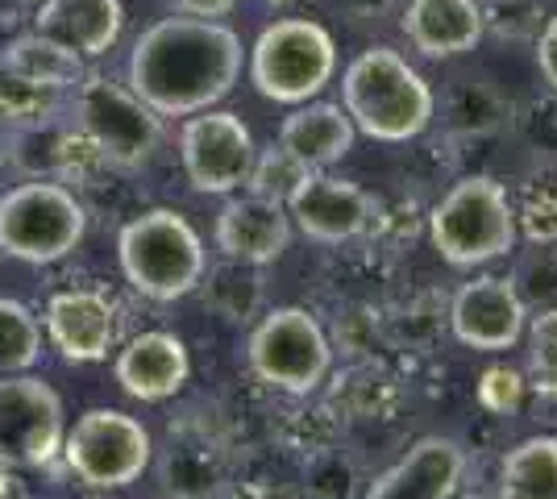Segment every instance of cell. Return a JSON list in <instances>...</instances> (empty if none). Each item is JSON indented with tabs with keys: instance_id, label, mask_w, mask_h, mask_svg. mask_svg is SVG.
Here are the masks:
<instances>
[{
	"instance_id": "cell-8",
	"label": "cell",
	"mask_w": 557,
	"mask_h": 499,
	"mask_svg": "<svg viewBox=\"0 0 557 499\" xmlns=\"http://www.w3.org/2000/svg\"><path fill=\"white\" fill-rule=\"evenodd\" d=\"M59 458L67 462V471L84 487L121 491V487H134L146 475V466L154 458V441H150V428L141 425L138 416H129L121 408H88L63 433Z\"/></svg>"
},
{
	"instance_id": "cell-24",
	"label": "cell",
	"mask_w": 557,
	"mask_h": 499,
	"mask_svg": "<svg viewBox=\"0 0 557 499\" xmlns=\"http://www.w3.org/2000/svg\"><path fill=\"white\" fill-rule=\"evenodd\" d=\"M67 104H71V92L42 88V84L17 75L0 59V125L17 129V125H29V121L54 117V113H63Z\"/></svg>"
},
{
	"instance_id": "cell-28",
	"label": "cell",
	"mask_w": 557,
	"mask_h": 499,
	"mask_svg": "<svg viewBox=\"0 0 557 499\" xmlns=\"http://www.w3.org/2000/svg\"><path fill=\"white\" fill-rule=\"evenodd\" d=\"M536 67L545 75V84L557 92V17L536 29Z\"/></svg>"
},
{
	"instance_id": "cell-9",
	"label": "cell",
	"mask_w": 557,
	"mask_h": 499,
	"mask_svg": "<svg viewBox=\"0 0 557 499\" xmlns=\"http://www.w3.org/2000/svg\"><path fill=\"white\" fill-rule=\"evenodd\" d=\"M246 362H250L255 379L267 383L271 391L312 396L333 366V346L312 312L283 304L255 325L250 341H246Z\"/></svg>"
},
{
	"instance_id": "cell-3",
	"label": "cell",
	"mask_w": 557,
	"mask_h": 499,
	"mask_svg": "<svg viewBox=\"0 0 557 499\" xmlns=\"http://www.w3.org/2000/svg\"><path fill=\"white\" fill-rule=\"evenodd\" d=\"M116 262L125 284L154 304H175L205 284L209 254L191 221L175 209H146L116 234Z\"/></svg>"
},
{
	"instance_id": "cell-15",
	"label": "cell",
	"mask_w": 557,
	"mask_h": 499,
	"mask_svg": "<svg viewBox=\"0 0 557 499\" xmlns=\"http://www.w3.org/2000/svg\"><path fill=\"white\" fill-rule=\"evenodd\" d=\"M50 346L67 362H104L121 346L125 316L116 300L100 287H67L54 291L42 312Z\"/></svg>"
},
{
	"instance_id": "cell-17",
	"label": "cell",
	"mask_w": 557,
	"mask_h": 499,
	"mask_svg": "<svg viewBox=\"0 0 557 499\" xmlns=\"http://www.w3.org/2000/svg\"><path fill=\"white\" fill-rule=\"evenodd\" d=\"M466 471V450L454 437L429 433L395 458L383 475L367 487L362 499H454Z\"/></svg>"
},
{
	"instance_id": "cell-13",
	"label": "cell",
	"mask_w": 557,
	"mask_h": 499,
	"mask_svg": "<svg viewBox=\"0 0 557 499\" xmlns=\"http://www.w3.org/2000/svg\"><path fill=\"white\" fill-rule=\"evenodd\" d=\"M9 163L29 179H59V184H88L104 166L96 146L71 117V104L54 117L9 129Z\"/></svg>"
},
{
	"instance_id": "cell-12",
	"label": "cell",
	"mask_w": 557,
	"mask_h": 499,
	"mask_svg": "<svg viewBox=\"0 0 557 499\" xmlns=\"http://www.w3.org/2000/svg\"><path fill=\"white\" fill-rule=\"evenodd\" d=\"M283 209L292 216V229H300L304 238L321 246L354 241L374 221L371 196L333 171H304L300 184L283 200Z\"/></svg>"
},
{
	"instance_id": "cell-11",
	"label": "cell",
	"mask_w": 557,
	"mask_h": 499,
	"mask_svg": "<svg viewBox=\"0 0 557 499\" xmlns=\"http://www.w3.org/2000/svg\"><path fill=\"white\" fill-rule=\"evenodd\" d=\"M255 159V134L230 109L191 113L180 129V163L187 184L205 196H233L237 188H246Z\"/></svg>"
},
{
	"instance_id": "cell-4",
	"label": "cell",
	"mask_w": 557,
	"mask_h": 499,
	"mask_svg": "<svg viewBox=\"0 0 557 499\" xmlns=\"http://www.w3.org/2000/svg\"><path fill=\"white\" fill-rule=\"evenodd\" d=\"M429 238L433 250L458 271H474L504 259L520 241L516 204L508 188L491 175H466L429 213Z\"/></svg>"
},
{
	"instance_id": "cell-10",
	"label": "cell",
	"mask_w": 557,
	"mask_h": 499,
	"mask_svg": "<svg viewBox=\"0 0 557 499\" xmlns=\"http://www.w3.org/2000/svg\"><path fill=\"white\" fill-rule=\"evenodd\" d=\"M63 400L38 375H0V466L38 471L63 450Z\"/></svg>"
},
{
	"instance_id": "cell-30",
	"label": "cell",
	"mask_w": 557,
	"mask_h": 499,
	"mask_svg": "<svg viewBox=\"0 0 557 499\" xmlns=\"http://www.w3.org/2000/svg\"><path fill=\"white\" fill-rule=\"evenodd\" d=\"M346 13H354V17H379V13H387L395 0H337Z\"/></svg>"
},
{
	"instance_id": "cell-1",
	"label": "cell",
	"mask_w": 557,
	"mask_h": 499,
	"mask_svg": "<svg viewBox=\"0 0 557 499\" xmlns=\"http://www.w3.org/2000/svg\"><path fill=\"white\" fill-rule=\"evenodd\" d=\"M242 38L209 17H163L141 29L129 54V88L159 117H191L216 109L242 79Z\"/></svg>"
},
{
	"instance_id": "cell-32",
	"label": "cell",
	"mask_w": 557,
	"mask_h": 499,
	"mask_svg": "<svg viewBox=\"0 0 557 499\" xmlns=\"http://www.w3.org/2000/svg\"><path fill=\"white\" fill-rule=\"evenodd\" d=\"M0 171H4V138H0Z\"/></svg>"
},
{
	"instance_id": "cell-22",
	"label": "cell",
	"mask_w": 557,
	"mask_h": 499,
	"mask_svg": "<svg viewBox=\"0 0 557 499\" xmlns=\"http://www.w3.org/2000/svg\"><path fill=\"white\" fill-rule=\"evenodd\" d=\"M0 59L13 67L17 75L42 84V88H54V92H75V84L84 79V59L67 50L63 42H54L47 34L29 29V34H13L4 47H0Z\"/></svg>"
},
{
	"instance_id": "cell-5",
	"label": "cell",
	"mask_w": 557,
	"mask_h": 499,
	"mask_svg": "<svg viewBox=\"0 0 557 499\" xmlns=\"http://www.w3.org/2000/svg\"><path fill=\"white\" fill-rule=\"evenodd\" d=\"M88 234V209L59 179H29L0 196V250L29 266L67 259Z\"/></svg>"
},
{
	"instance_id": "cell-21",
	"label": "cell",
	"mask_w": 557,
	"mask_h": 499,
	"mask_svg": "<svg viewBox=\"0 0 557 499\" xmlns=\"http://www.w3.org/2000/svg\"><path fill=\"white\" fill-rule=\"evenodd\" d=\"M125 25L121 0H42L34 29L75 50L79 59H100L116 47Z\"/></svg>"
},
{
	"instance_id": "cell-16",
	"label": "cell",
	"mask_w": 557,
	"mask_h": 499,
	"mask_svg": "<svg viewBox=\"0 0 557 499\" xmlns=\"http://www.w3.org/2000/svg\"><path fill=\"white\" fill-rule=\"evenodd\" d=\"M212 241L225 262H242V266H267V262L283 259V250L292 246V216L278 200L267 196H233L225 209L216 213V229Z\"/></svg>"
},
{
	"instance_id": "cell-23",
	"label": "cell",
	"mask_w": 557,
	"mask_h": 499,
	"mask_svg": "<svg viewBox=\"0 0 557 499\" xmlns=\"http://www.w3.org/2000/svg\"><path fill=\"white\" fill-rule=\"evenodd\" d=\"M499 499H557V437L516 441L499 462Z\"/></svg>"
},
{
	"instance_id": "cell-25",
	"label": "cell",
	"mask_w": 557,
	"mask_h": 499,
	"mask_svg": "<svg viewBox=\"0 0 557 499\" xmlns=\"http://www.w3.org/2000/svg\"><path fill=\"white\" fill-rule=\"evenodd\" d=\"M42 358V325L22 300L0 296V375H25Z\"/></svg>"
},
{
	"instance_id": "cell-29",
	"label": "cell",
	"mask_w": 557,
	"mask_h": 499,
	"mask_svg": "<svg viewBox=\"0 0 557 499\" xmlns=\"http://www.w3.org/2000/svg\"><path fill=\"white\" fill-rule=\"evenodd\" d=\"M175 13H187V17H209V22H221L230 17L242 0H171Z\"/></svg>"
},
{
	"instance_id": "cell-6",
	"label": "cell",
	"mask_w": 557,
	"mask_h": 499,
	"mask_svg": "<svg viewBox=\"0 0 557 499\" xmlns=\"http://www.w3.org/2000/svg\"><path fill=\"white\" fill-rule=\"evenodd\" d=\"M71 117L96 146L100 163L113 171H138L163 142V117L134 96L129 84L109 75H84L71 92Z\"/></svg>"
},
{
	"instance_id": "cell-14",
	"label": "cell",
	"mask_w": 557,
	"mask_h": 499,
	"mask_svg": "<svg viewBox=\"0 0 557 499\" xmlns=\"http://www.w3.org/2000/svg\"><path fill=\"white\" fill-rule=\"evenodd\" d=\"M449 325L466 350L504 354V350L520 346L524 325H529V309H524V296L516 291L511 279L483 275V279H470L458 287V296L449 304Z\"/></svg>"
},
{
	"instance_id": "cell-7",
	"label": "cell",
	"mask_w": 557,
	"mask_h": 499,
	"mask_svg": "<svg viewBox=\"0 0 557 499\" xmlns=\"http://www.w3.org/2000/svg\"><path fill=\"white\" fill-rule=\"evenodd\" d=\"M333 72H337V42L312 17H278L258 34L250 50L255 92L292 109L325 92Z\"/></svg>"
},
{
	"instance_id": "cell-26",
	"label": "cell",
	"mask_w": 557,
	"mask_h": 499,
	"mask_svg": "<svg viewBox=\"0 0 557 499\" xmlns=\"http://www.w3.org/2000/svg\"><path fill=\"white\" fill-rule=\"evenodd\" d=\"M516 225H524L536 241H557V166H541L524 179Z\"/></svg>"
},
{
	"instance_id": "cell-33",
	"label": "cell",
	"mask_w": 557,
	"mask_h": 499,
	"mask_svg": "<svg viewBox=\"0 0 557 499\" xmlns=\"http://www.w3.org/2000/svg\"><path fill=\"white\" fill-rule=\"evenodd\" d=\"M13 4H25V0H13Z\"/></svg>"
},
{
	"instance_id": "cell-31",
	"label": "cell",
	"mask_w": 557,
	"mask_h": 499,
	"mask_svg": "<svg viewBox=\"0 0 557 499\" xmlns=\"http://www.w3.org/2000/svg\"><path fill=\"white\" fill-rule=\"evenodd\" d=\"M13 29H17V13H13V0H0V47L13 38Z\"/></svg>"
},
{
	"instance_id": "cell-19",
	"label": "cell",
	"mask_w": 557,
	"mask_h": 499,
	"mask_svg": "<svg viewBox=\"0 0 557 499\" xmlns=\"http://www.w3.org/2000/svg\"><path fill=\"white\" fill-rule=\"evenodd\" d=\"M399 29L424 59H458L487 34L479 0H408Z\"/></svg>"
},
{
	"instance_id": "cell-20",
	"label": "cell",
	"mask_w": 557,
	"mask_h": 499,
	"mask_svg": "<svg viewBox=\"0 0 557 499\" xmlns=\"http://www.w3.org/2000/svg\"><path fill=\"white\" fill-rule=\"evenodd\" d=\"M354 138H358V129L346 117V109L329 104V100H304L278 125V146L304 171H329L333 163H342L354 150Z\"/></svg>"
},
{
	"instance_id": "cell-18",
	"label": "cell",
	"mask_w": 557,
	"mask_h": 499,
	"mask_svg": "<svg viewBox=\"0 0 557 499\" xmlns=\"http://www.w3.org/2000/svg\"><path fill=\"white\" fill-rule=\"evenodd\" d=\"M113 375L129 400L163 404V400H175L184 391L187 375H191V358H187V346L175 333L146 329L121 346Z\"/></svg>"
},
{
	"instance_id": "cell-27",
	"label": "cell",
	"mask_w": 557,
	"mask_h": 499,
	"mask_svg": "<svg viewBox=\"0 0 557 499\" xmlns=\"http://www.w3.org/2000/svg\"><path fill=\"white\" fill-rule=\"evenodd\" d=\"M304 166L283 150V146H271V150H262L255 159V166H250V179H246V188L255 191V196H267V200H287L292 196V188L300 184Z\"/></svg>"
},
{
	"instance_id": "cell-2",
	"label": "cell",
	"mask_w": 557,
	"mask_h": 499,
	"mask_svg": "<svg viewBox=\"0 0 557 499\" xmlns=\"http://www.w3.org/2000/svg\"><path fill=\"white\" fill-rule=\"evenodd\" d=\"M342 109L374 142H412L437 117L429 79L392 47H367L342 75Z\"/></svg>"
}]
</instances>
